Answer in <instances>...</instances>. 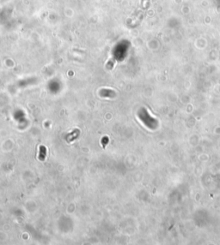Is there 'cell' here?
Returning a JSON list of instances; mask_svg holds the SVG:
<instances>
[{
	"label": "cell",
	"instance_id": "6da1fadb",
	"mask_svg": "<svg viewBox=\"0 0 220 245\" xmlns=\"http://www.w3.org/2000/svg\"><path fill=\"white\" fill-rule=\"evenodd\" d=\"M80 134V130H75L72 132H71L69 134L67 135L66 136V141L67 142H71L74 140H76L78 135Z\"/></svg>",
	"mask_w": 220,
	"mask_h": 245
},
{
	"label": "cell",
	"instance_id": "7a4b0ae2",
	"mask_svg": "<svg viewBox=\"0 0 220 245\" xmlns=\"http://www.w3.org/2000/svg\"><path fill=\"white\" fill-rule=\"evenodd\" d=\"M100 95L101 97H114V92H113L112 90H109V89H102L100 91Z\"/></svg>",
	"mask_w": 220,
	"mask_h": 245
},
{
	"label": "cell",
	"instance_id": "3957f363",
	"mask_svg": "<svg viewBox=\"0 0 220 245\" xmlns=\"http://www.w3.org/2000/svg\"><path fill=\"white\" fill-rule=\"evenodd\" d=\"M46 148L44 146L40 147V153H39V160L41 161H44L46 159Z\"/></svg>",
	"mask_w": 220,
	"mask_h": 245
},
{
	"label": "cell",
	"instance_id": "277c9868",
	"mask_svg": "<svg viewBox=\"0 0 220 245\" xmlns=\"http://www.w3.org/2000/svg\"><path fill=\"white\" fill-rule=\"evenodd\" d=\"M108 137H106V136H105V137H103L101 139V143H102V147H105V146L108 144Z\"/></svg>",
	"mask_w": 220,
	"mask_h": 245
}]
</instances>
